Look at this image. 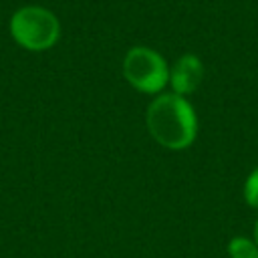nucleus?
Returning <instances> with one entry per match:
<instances>
[{
  "label": "nucleus",
  "instance_id": "nucleus-5",
  "mask_svg": "<svg viewBox=\"0 0 258 258\" xmlns=\"http://www.w3.org/2000/svg\"><path fill=\"white\" fill-rule=\"evenodd\" d=\"M228 256L230 258H258V244L254 238L234 236L228 242Z\"/></svg>",
  "mask_w": 258,
  "mask_h": 258
},
{
  "label": "nucleus",
  "instance_id": "nucleus-2",
  "mask_svg": "<svg viewBox=\"0 0 258 258\" xmlns=\"http://www.w3.org/2000/svg\"><path fill=\"white\" fill-rule=\"evenodd\" d=\"M10 34L28 50H46L56 44L60 36V22L42 6H24L12 14Z\"/></svg>",
  "mask_w": 258,
  "mask_h": 258
},
{
  "label": "nucleus",
  "instance_id": "nucleus-6",
  "mask_svg": "<svg viewBox=\"0 0 258 258\" xmlns=\"http://www.w3.org/2000/svg\"><path fill=\"white\" fill-rule=\"evenodd\" d=\"M242 194H244V202H246L250 208L258 210V167H254V169L248 173V177H246V181H244Z\"/></svg>",
  "mask_w": 258,
  "mask_h": 258
},
{
  "label": "nucleus",
  "instance_id": "nucleus-3",
  "mask_svg": "<svg viewBox=\"0 0 258 258\" xmlns=\"http://www.w3.org/2000/svg\"><path fill=\"white\" fill-rule=\"evenodd\" d=\"M125 81L139 93L159 95L169 85V67L165 58L149 46H133L121 64Z\"/></svg>",
  "mask_w": 258,
  "mask_h": 258
},
{
  "label": "nucleus",
  "instance_id": "nucleus-7",
  "mask_svg": "<svg viewBox=\"0 0 258 258\" xmlns=\"http://www.w3.org/2000/svg\"><path fill=\"white\" fill-rule=\"evenodd\" d=\"M254 242L258 244V220H256V224H254Z\"/></svg>",
  "mask_w": 258,
  "mask_h": 258
},
{
  "label": "nucleus",
  "instance_id": "nucleus-4",
  "mask_svg": "<svg viewBox=\"0 0 258 258\" xmlns=\"http://www.w3.org/2000/svg\"><path fill=\"white\" fill-rule=\"evenodd\" d=\"M206 75V67L202 62V58L194 52H185L181 54L171 67H169V87L171 93L181 95V97H189L191 93H196L204 81Z\"/></svg>",
  "mask_w": 258,
  "mask_h": 258
},
{
  "label": "nucleus",
  "instance_id": "nucleus-1",
  "mask_svg": "<svg viewBox=\"0 0 258 258\" xmlns=\"http://www.w3.org/2000/svg\"><path fill=\"white\" fill-rule=\"evenodd\" d=\"M145 125L155 143L165 149H187L198 137V115L187 97L159 93L145 111Z\"/></svg>",
  "mask_w": 258,
  "mask_h": 258
}]
</instances>
